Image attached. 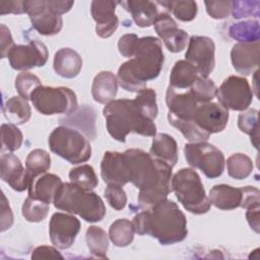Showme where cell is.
Masks as SVG:
<instances>
[{"mask_svg": "<svg viewBox=\"0 0 260 260\" xmlns=\"http://www.w3.org/2000/svg\"><path fill=\"white\" fill-rule=\"evenodd\" d=\"M63 184L64 183L57 175L45 173L29 182L27 188L28 196L47 204L53 203Z\"/></svg>", "mask_w": 260, "mask_h": 260, "instance_id": "44dd1931", "label": "cell"}, {"mask_svg": "<svg viewBox=\"0 0 260 260\" xmlns=\"http://www.w3.org/2000/svg\"><path fill=\"white\" fill-rule=\"evenodd\" d=\"M53 203L57 209L77 214L87 222L101 221L106 215V206L96 193L72 183L62 185Z\"/></svg>", "mask_w": 260, "mask_h": 260, "instance_id": "277c9868", "label": "cell"}, {"mask_svg": "<svg viewBox=\"0 0 260 260\" xmlns=\"http://www.w3.org/2000/svg\"><path fill=\"white\" fill-rule=\"evenodd\" d=\"M196 125L206 133L213 134L224 130L229 121V110L217 103L198 106L193 117Z\"/></svg>", "mask_w": 260, "mask_h": 260, "instance_id": "9a60e30c", "label": "cell"}, {"mask_svg": "<svg viewBox=\"0 0 260 260\" xmlns=\"http://www.w3.org/2000/svg\"><path fill=\"white\" fill-rule=\"evenodd\" d=\"M35 109L46 116L57 114L70 115L77 110V98L73 90L68 87L38 86L29 99Z\"/></svg>", "mask_w": 260, "mask_h": 260, "instance_id": "52a82bcc", "label": "cell"}, {"mask_svg": "<svg viewBox=\"0 0 260 260\" xmlns=\"http://www.w3.org/2000/svg\"><path fill=\"white\" fill-rule=\"evenodd\" d=\"M49 208L50 204H47L37 199H32L28 196L22 204L21 213L27 221L40 222L47 217Z\"/></svg>", "mask_w": 260, "mask_h": 260, "instance_id": "74e56055", "label": "cell"}, {"mask_svg": "<svg viewBox=\"0 0 260 260\" xmlns=\"http://www.w3.org/2000/svg\"><path fill=\"white\" fill-rule=\"evenodd\" d=\"M184 153L187 162L191 167L201 170L209 179H215L223 173V153L206 141L185 144Z\"/></svg>", "mask_w": 260, "mask_h": 260, "instance_id": "ba28073f", "label": "cell"}, {"mask_svg": "<svg viewBox=\"0 0 260 260\" xmlns=\"http://www.w3.org/2000/svg\"><path fill=\"white\" fill-rule=\"evenodd\" d=\"M48 6L58 15H62L66 12H68L74 2L73 1H65V0H47Z\"/></svg>", "mask_w": 260, "mask_h": 260, "instance_id": "f5cc1de1", "label": "cell"}, {"mask_svg": "<svg viewBox=\"0 0 260 260\" xmlns=\"http://www.w3.org/2000/svg\"><path fill=\"white\" fill-rule=\"evenodd\" d=\"M53 67L55 72L64 78L76 77L82 68L80 55L70 48L58 50L54 56Z\"/></svg>", "mask_w": 260, "mask_h": 260, "instance_id": "7402d4cb", "label": "cell"}, {"mask_svg": "<svg viewBox=\"0 0 260 260\" xmlns=\"http://www.w3.org/2000/svg\"><path fill=\"white\" fill-rule=\"evenodd\" d=\"M4 117L14 125H22L26 123L31 116L30 107L27 100L21 96H11L2 106Z\"/></svg>", "mask_w": 260, "mask_h": 260, "instance_id": "83f0119b", "label": "cell"}, {"mask_svg": "<svg viewBox=\"0 0 260 260\" xmlns=\"http://www.w3.org/2000/svg\"><path fill=\"white\" fill-rule=\"evenodd\" d=\"M32 259H63V256L53 247L40 246L31 253Z\"/></svg>", "mask_w": 260, "mask_h": 260, "instance_id": "681fc988", "label": "cell"}, {"mask_svg": "<svg viewBox=\"0 0 260 260\" xmlns=\"http://www.w3.org/2000/svg\"><path fill=\"white\" fill-rule=\"evenodd\" d=\"M243 190V197H242V208H249L251 206L260 205V192L256 187L253 186H246L242 188Z\"/></svg>", "mask_w": 260, "mask_h": 260, "instance_id": "bcb514c9", "label": "cell"}, {"mask_svg": "<svg viewBox=\"0 0 260 260\" xmlns=\"http://www.w3.org/2000/svg\"><path fill=\"white\" fill-rule=\"evenodd\" d=\"M24 10L28 14L32 27L43 36H54L60 32L63 20L55 13L47 0H24Z\"/></svg>", "mask_w": 260, "mask_h": 260, "instance_id": "8fae6325", "label": "cell"}, {"mask_svg": "<svg viewBox=\"0 0 260 260\" xmlns=\"http://www.w3.org/2000/svg\"><path fill=\"white\" fill-rule=\"evenodd\" d=\"M138 39L139 38L135 34H126L122 36L118 42V50L120 54L126 58L133 57Z\"/></svg>", "mask_w": 260, "mask_h": 260, "instance_id": "f6af8a7d", "label": "cell"}, {"mask_svg": "<svg viewBox=\"0 0 260 260\" xmlns=\"http://www.w3.org/2000/svg\"><path fill=\"white\" fill-rule=\"evenodd\" d=\"M21 14L25 13L24 1H3L0 2V14Z\"/></svg>", "mask_w": 260, "mask_h": 260, "instance_id": "f907efd6", "label": "cell"}, {"mask_svg": "<svg viewBox=\"0 0 260 260\" xmlns=\"http://www.w3.org/2000/svg\"><path fill=\"white\" fill-rule=\"evenodd\" d=\"M215 95L219 105L233 111H245L253 101V90L248 80L236 75L225 78Z\"/></svg>", "mask_w": 260, "mask_h": 260, "instance_id": "9c48e42d", "label": "cell"}, {"mask_svg": "<svg viewBox=\"0 0 260 260\" xmlns=\"http://www.w3.org/2000/svg\"><path fill=\"white\" fill-rule=\"evenodd\" d=\"M140 27H148L155 21L158 12L154 2L148 0H128L119 2Z\"/></svg>", "mask_w": 260, "mask_h": 260, "instance_id": "d4e9b609", "label": "cell"}, {"mask_svg": "<svg viewBox=\"0 0 260 260\" xmlns=\"http://www.w3.org/2000/svg\"><path fill=\"white\" fill-rule=\"evenodd\" d=\"M166 103L169 114L181 120H193L198 103L190 90L184 93L176 92L175 88L169 86L166 93Z\"/></svg>", "mask_w": 260, "mask_h": 260, "instance_id": "ffe728a7", "label": "cell"}, {"mask_svg": "<svg viewBox=\"0 0 260 260\" xmlns=\"http://www.w3.org/2000/svg\"><path fill=\"white\" fill-rule=\"evenodd\" d=\"M48 142L52 152L72 165L85 162L91 156V146L87 138L78 130L67 126L56 127Z\"/></svg>", "mask_w": 260, "mask_h": 260, "instance_id": "8992f818", "label": "cell"}, {"mask_svg": "<svg viewBox=\"0 0 260 260\" xmlns=\"http://www.w3.org/2000/svg\"><path fill=\"white\" fill-rule=\"evenodd\" d=\"M101 176L108 185L124 186L129 183L125 155L118 151H106L101 162Z\"/></svg>", "mask_w": 260, "mask_h": 260, "instance_id": "e0dca14e", "label": "cell"}, {"mask_svg": "<svg viewBox=\"0 0 260 260\" xmlns=\"http://www.w3.org/2000/svg\"><path fill=\"white\" fill-rule=\"evenodd\" d=\"M40 85H42L40 78L26 71L19 73L15 78V88L18 94L25 100H29L32 91Z\"/></svg>", "mask_w": 260, "mask_h": 260, "instance_id": "60d3db41", "label": "cell"}, {"mask_svg": "<svg viewBox=\"0 0 260 260\" xmlns=\"http://www.w3.org/2000/svg\"><path fill=\"white\" fill-rule=\"evenodd\" d=\"M161 42L154 37L139 38L133 58L121 64L117 79L120 86L130 92L146 87V82L155 79L164 66Z\"/></svg>", "mask_w": 260, "mask_h": 260, "instance_id": "7a4b0ae2", "label": "cell"}, {"mask_svg": "<svg viewBox=\"0 0 260 260\" xmlns=\"http://www.w3.org/2000/svg\"><path fill=\"white\" fill-rule=\"evenodd\" d=\"M80 231V221L75 216L56 212L52 215L49 223V235L52 244L65 250L72 246Z\"/></svg>", "mask_w": 260, "mask_h": 260, "instance_id": "4fadbf2b", "label": "cell"}, {"mask_svg": "<svg viewBox=\"0 0 260 260\" xmlns=\"http://www.w3.org/2000/svg\"><path fill=\"white\" fill-rule=\"evenodd\" d=\"M185 58L197 69L200 77L207 78L215 65L214 42L205 36H192Z\"/></svg>", "mask_w": 260, "mask_h": 260, "instance_id": "30bf717a", "label": "cell"}, {"mask_svg": "<svg viewBox=\"0 0 260 260\" xmlns=\"http://www.w3.org/2000/svg\"><path fill=\"white\" fill-rule=\"evenodd\" d=\"M69 180L70 183L84 190H92L99 184L98 176L93 168L89 165H81L71 169L69 172Z\"/></svg>", "mask_w": 260, "mask_h": 260, "instance_id": "836d02e7", "label": "cell"}, {"mask_svg": "<svg viewBox=\"0 0 260 260\" xmlns=\"http://www.w3.org/2000/svg\"><path fill=\"white\" fill-rule=\"evenodd\" d=\"M228 174L230 177L243 180L250 176L254 165L252 159L244 153H234L226 160Z\"/></svg>", "mask_w": 260, "mask_h": 260, "instance_id": "d590c367", "label": "cell"}, {"mask_svg": "<svg viewBox=\"0 0 260 260\" xmlns=\"http://www.w3.org/2000/svg\"><path fill=\"white\" fill-rule=\"evenodd\" d=\"M199 77L197 69L187 60L175 63L170 74V86L173 88H189Z\"/></svg>", "mask_w": 260, "mask_h": 260, "instance_id": "4316f807", "label": "cell"}, {"mask_svg": "<svg viewBox=\"0 0 260 260\" xmlns=\"http://www.w3.org/2000/svg\"><path fill=\"white\" fill-rule=\"evenodd\" d=\"M157 36L162 40L167 49L172 53L183 51L189 42V36L178 27L177 22L166 12L159 13L153 22Z\"/></svg>", "mask_w": 260, "mask_h": 260, "instance_id": "5bb4252c", "label": "cell"}, {"mask_svg": "<svg viewBox=\"0 0 260 260\" xmlns=\"http://www.w3.org/2000/svg\"><path fill=\"white\" fill-rule=\"evenodd\" d=\"M190 92L195 98L197 103L206 104L212 101V99L216 94V86L212 79L204 78V77H198L197 80L193 83V85L190 87Z\"/></svg>", "mask_w": 260, "mask_h": 260, "instance_id": "f35d334b", "label": "cell"}, {"mask_svg": "<svg viewBox=\"0 0 260 260\" xmlns=\"http://www.w3.org/2000/svg\"><path fill=\"white\" fill-rule=\"evenodd\" d=\"M259 211H260V205H255L247 208L246 212V218L251 226L252 230H254L257 234L260 232V221H259Z\"/></svg>", "mask_w": 260, "mask_h": 260, "instance_id": "816d5d0a", "label": "cell"}, {"mask_svg": "<svg viewBox=\"0 0 260 260\" xmlns=\"http://www.w3.org/2000/svg\"><path fill=\"white\" fill-rule=\"evenodd\" d=\"M260 45L256 43H238L231 51V60L235 70L243 75H249L257 70L259 65Z\"/></svg>", "mask_w": 260, "mask_h": 260, "instance_id": "ac0fdd59", "label": "cell"}, {"mask_svg": "<svg viewBox=\"0 0 260 260\" xmlns=\"http://www.w3.org/2000/svg\"><path fill=\"white\" fill-rule=\"evenodd\" d=\"M105 197L108 203L116 210H122L127 203V195L122 186L108 185L105 189Z\"/></svg>", "mask_w": 260, "mask_h": 260, "instance_id": "7bdbcfd3", "label": "cell"}, {"mask_svg": "<svg viewBox=\"0 0 260 260\" xmlns=\"http://www.w3.org/2000/svg\"><path fill=\"white\" fill-rule=\"evenodd\" d=\"M259 1H232V13L234 18L259 16Z\"/></svg>", "mask_w": 260, "mask_h": 260, "instance_id": "b9f144b4", "label": "cell"}, {"mask_svg": "<svg viewBox=\"0 0 260 260\" xmlns=\"http://www.w3.org/2000/svg\"><path fill=\"white\" fill-rule=\"evenodd\" d=\"M132 223L135 233L155 238L161 245L182 242L188 235L185 214L174 201L168 199L137 213Z\"/></svg>", "mask_w": 260, "mask_h": 260, "instance_id": "6da1fadb", "label": "cell"}, {"mask_svg": "<svg viewBox=\"0 0 260 260\" xmlns=\"http://www.w3.org/2000/svg\"><path fill=\"white\" fill-rule=\"evenodd\" d=\"M117 76L111 71H101L98 73L91 85V95L100 104H108L115 100L118 91Z\"/></svg>", "mask_w": 260, "mask_h": 260, "instance_id": "cb8c5ba5", "label": "cell"}, {"mask_svg": "<svg viewBox=\"0 0 260 260\" xmlns=\"http://www.w3.org/2000/svg\"><path fill=\"white\" fill-rule=\"evenodd\" d=\"M0 176L13 190L22 192L28 188L26 171L20 159L13 153H5L0 157Z\"/></svg>", "mask_w": 260, "mask_h": 260, "instance_id": "d6986e66", "label": "cell"}, {"mask_svg": "<svg viewBox=\"0 0 260 260\" xmlns=\"http://www.w3.org/2000/svg\"><path fill=\"white\" fill-rule=\"evenodd\" d=\"M156 3L165 6L169 11H171L174 16L181 21H191L193 20L198 12V6L195 1L189 0H167L157 1Z\"/></svg>", "mask_w": 260, "mask_h": 260, "instance_id": "e575fe53", "label": "cell"}, {"mask_svg": "<svg viewBox=\"0 0 260 260\" xmlns=\"http://www.w3.org/2000/svg\"><path fill=\"white\" fill-rule=\"evenodd\" d=\"M229 36L240 43L259 42V22L258 20H246L234 23L229 28Z\"/></svg>", "mask_w": 260, "mask_h": 260, "instance_id": "d6a6232c", "label": "cell"}, {"mask_svg": "<svg viewBox=\"0 0 260 260\" xmlns=\"http://www.w3.org/2000/svg\"><path fill=\"white\" fill-rule=\"evenodd\" d=\"M0 37H1V41H0L1 58H6L8 57L10 50L13 48L14 43H13V39L11 37L9 28L4 24L0 25Z\"/></svg>", "mask_w": 260, "mask_h": 260, "instance_id": "7dc6e473", "label": "cell"}, {"mask_svg": "<svg viewBox=\"0 0 260 260\" xmlns=\"http://www.w3.org/2000/svg\"><path fill=\"white\" fill-rule=\"evenodd\" d=\"M49 52L46 45L32 40L26 45H14L8 54L10 66L19 71L42 67L47 63Z\"/></svg>", "mask_w": 260, "mask_h": 260, "instance_id": "7c38bea8", "label": "cell"}, {"mask_svg": "<svg viewBox=\"0 0 260 260\" xmlns=\"http://www.w3.org/2000/svg\"><path fill=\"white\" fill-rule=\"evenodd\" d=\"M118 1L94 0L90 5L91 16L96 22L95 32L100 38H110L118 28L119 19L115 14Z\"/></svg>", "mask_w": 260, "mask_h": 260, "instance_id": "2e32d148", "label": "cell"}, {"mask_svg": "<svg viewBox=\"0 0 260 260\" xmlns=\"http://www.w3.org/2000/svg\"><path fill=\"white\" fill-rule=\"evenodd\" d=\"M109 134L117 141L125 142L129 133L155 136L156 126L139 102L120 99L108 103L103 110Z\"/></svg>", "mask_w": 260, "mask_h": 260, "instance_id": "3957f363", "label": "cell"}, {"mask_svg": "<svg viewBox=\"0 0 260 260\" xmlns=\"http://www.w3.org/2000/svg\"><path fill=\"white\" fill-rule=\"evenodd\" d=\"M13 224V213L5 195L2 194L1 203V232H5Z\"/></svg>", "mask_w": 260, "mask_h": 260, "instance_id": "c3c4849f", "label": "cell"}, {"mask_svg": "<svg viewBox=\"0 0 260 260\" xmlns=\"http://www.w3.org/2000/svg\"><path fill=\"white\" fill-rule=\"evenodd\" d=\"M22 133L14 124H2L1 125V152L15 151L22 143Z\"/></svg>", "mask_w": 260, "mask_h": 260, "instance_id": "ab89813d", "label": "cell"}, {"mask_svg": "<svg viewBox=\"0 0 260 260\" xmlns=\"http://www.w3.org/2000/svg\"><path fill=\"white\" fill-rule=\"evenodd\" d=\"M134 225L132 221L126 218L115 220L109 229V237L112 243L117 247H127L134 239Z\"/></svg>", "mask_w": 260, "mask_h": 260, "instance_id": "4dcf8cb0", "label": "cell"}, {"mask_svg": "<svg viewBox=\"0 0 260 260\" xmlns=\"http://www.w3.org/2000/svg\"><path fill=\"white\" fill-rule=\"evenodd\" d=\"M206 11L214 19L226 18L232 12V1H205Z\"/></svg>", "mask_w": 260, "mask_h": 260, "instance_id": "ee69618b", "label": "cell"}, {"mask_svg": "<svg viewBox=\"0 0 260 260\" xmlns=\"http://www.w3.org/2000/svg\"><path fill=\"white\" fill-rule=\"evenodd\" d=\"M172 190L183 207L194 214L206 213L210 208V201L205 193L199 175L190 168L181 169L171 181Z\"/></svg>", "mask_w": 260, "mask_h": 260, "instance_id": "5b68a950", "label": "cell"}, {"mask_svg": "<svg viewBox=\"0 0 260 260\" xmlns=\"http://www.w3.org/2000/svg\"><path fill=\"white\" fill-rule=\"evenodd\" d=\"M238 127L242 132L251 137V142L255 148H258V111L255 109H249L240 114L238 118Z\"/></svg>", "mask_w": 260, "mask_h": 260, "instance_id": "8d00e7d4", "label": "cell"}, {"mask_svg": "<svg viewBox=\"0 0 260 260\" xmlns=\"http://www.w3.org/2000/svg\"><path fill=\"white\" fill-rule=\"evenodd\" d=\"M149 154L157 159L167 162L170 167H175L178 161V145L176 140L167 133L153 136Z\"/></svg>", "mask_w": 260, "mask_h": 260, "instance_id": "484cf974", "label": "cell"}, {"mask_svg": "<svg viewBox=\"0 0 260 260\" xmlns=\"http://www.w3.org/2000/svg\"><path fill=\"white\" fill-rule=\"evenodd\" d=\"M168 121L170 125L177 128L184 137L190 142H204L209 138V134L199 128L194 120H181L168 113Z\"/></svg>", "mask_w": 260, "mask_h": 260, "instance_id": "1f68e13d", "label": "cell"}, {"mask_svg": "<svg viewBox=\"0 0 260 260\" xmlns=\"http://www.w3.org/2000/svg\"><path fill=\"white\" fill-rule=\"evenodd\" d=\"M243 197L242 188L219 184L213 186L209 191V201L218 209L232 210L241 206Z\"/></svg>", "mask_w": 260, "mask_h": 260, "instance_id": "603a6c76", "label": "cell"}, {"mask_svg": "<svg viewBox=\"0 0 260 260\" xmlns=\"http://www.w3.org/2000/svg\"><path fill=\"white\" fill-rule=\"evenodd\" d=\"M85 241L90 253L96 258H107L109 249V236L100 226L91 225L86 230Z\"/></svg>", "mask_w": 260, "mask_h": 260, "instance_id": "f546056e", "label": "cell"}, {"mask_svg": "<svg viewBox=\"0 0 260 260\" xmlns=\"http://www.w3.org/2000/svg\"><path fill=\"white\" fill-rule=\"evenodd\" d=\"M51 167L50 154L44 149L31 150L25 159V171L29 182L37 177L47 173Z\"/></svg>", "mask_w": 260, "mask_h": 260, "instance_id": "f1b7e54d", "label": "cell"}]
</instances>
